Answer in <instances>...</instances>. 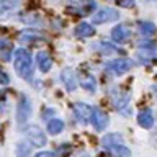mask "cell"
<instances>
[{
    "label": "cell",
    "instance_id": "obj_5",
    "mask_svg": "<svg viewBox=\"0 0 157 157\" xmlns=\"http://www.w3.org/2000/svg\"><path fill=\"white\" fill-rule=\"evenodd\" d=\"M31 115V105H29V98L26 95H20L18 108H17V120L20 124L26 123V120Z\"/></svg>",
    "mask_w": 157,
    "mask_h": 157
},
{
    "label": "cell",
    "instance_id": "obj_6",
    "mask_svg": "<svg viewBox=\"0 0 157 157\" xmlns=\"http://www.w3.org/2000/svg\"><path fill=\"white\" fill-rule=\"evenodd\" d=\"M90 121H92V124L97 131H103L108 126V121L110 120H108V115L103 110H100V108H93Z\"/></svg>",
    "mask_w": 157,
    "mask_h": 157
},
{
    "label": "cell",
    "instance_id": "obj_24",
    "mask_svg": "<svg viewBox=\"0 0 157 157\" xmlns=\"http://www.w3.org/2000/svg\"><path fill=\"white\" fill-rule=\"evenodd\" d=\"M152 90H154V93L157 95V87H152Z\"/></svg>",
    "mask_w": 157,
    "mask_h": 157
},
{
    "label": "cell",
    "instance_id": "obj_13",
    "mask_svg": "<svg viewBox=\"0 0 157 157\" xmlns=\"http://www.w3.org/2000/svg\"><path fill=\"white\" fill-rule=\"evenodd\" d=\"M74 34H75L77 38H80V39L90 38V36L95 34V28H93L92 25H88V23H78L75 26V29H74Z\"/></svg>",
    "mask_w": 157,
    "mask_h": 157
},
{
    "label": "cell",
    "instance_id": "obj_3",
    "mask_svg": "<svg viewBox=\"0 0 157 157\" xmlns=\"http://www.w3.org/2000/svg\"><path fill=\"white\" fill-rule=\"evenodd\" d=\"M26 137H28V141H29V144H33V146H38V147H43V146H46V134L41 131V128L39 126H28L26 128Z\"/></svg>",
    "mask_w": 157,
    "mask_h": 157
},
{
    "label": "cell",
    "instance_id": "obj_12",
    "mask_svg": "<svg viewBox=\"0 0 157 157\" xmlns=\"http://www.w3.org/2000/svg\"><path fill=\"white\" fill-rule=\"evenodd\" d=\"M137 123H139V126L144 128V129H151V128L154 126V115H152V111L151 110L139 111V115H137Z\"/></svg>",
    "mask_w": 157,
    "mask_h": 157
},
{
    "label": "cell",
    "instance_id": "obj_1",
    "mask_svg": "<svg viewBox=\"0 0 157 157\" xmlns=\"http://www.w3.org/2000/svg\"><path fill=\"white\" fill-rule=\"evenodd\" d=\"M13 66L17 74L21 78H25L28 82L33 78V59L28 49L20 48L13 52Z\"/></svg>",
    "mask_w": 157,
    "mask_h": 157
},
{
    "label": "cell",
    "instance_id": "obj_9",
    "mask_svg": "<svg viewBox=\"0 0 157 157\" xmlns=\"http://www.w3.org/2000/svg\"><path fill=\"white\" fill-rule=\"evenodd\" d=\"M61 78H62V83L66 85V88L69 92H74L77 88V77H75L72 69H64L61 72Z\"/></svg>",
    "mask_w": 157,
    "mask_h": 157
},
{
    "label": "cell",
    "instance_id": "obj_15",
    "mask_svg": "<svg viewBox=\"0 0 157 157\" xmlns=\"http://www.w3.org/2000/svg\"><path fill=\"white\" fill-rule=\"evenodd\" d=\"M48 131H49V134H52V136L62 132L64 131V121L59 120V118H52V120L48 123Z\"/></svg>",
    "mask_w": 157,
    "mask_h": 157
},
{
    "label": "cell",
    "instance_id": "obj_18",
    "mask_svg": "<svg viewBox=\"0 0 157 157\" xmlns=\"http://www.w3.org/2000/svg\"><path fill=\"white\" fill-rule=\"evenodd\" d=\"M80 85L85 88V90L92 92V93L97 90V82H95V78H93V77H83L80 80Z\"/></svg>",
    "mask_w": 157,
    "mask_h": 157
},
{
    "label": "cell",
    "instance_id": "obj_10",
    "mask_svg": "<svg viewBox=\"0 0 157 157\" xmlns=\"http://www.w3.org/2000/svg\"><path fill=\"white\" fill-rule=\"evenodd\" d=\"M101 144L106 147V149H113V147H118L121 144H124L123 141V136L118 134V132H110V134H105L101 139Z\"/></svg>",
    "mask_w": 157,
    "mask_h": 157
},
{
    "label": "cell",
    "instance_id": "obj_4",
    "mask_svg": "<svg viewBox=\"0 0 157 157\" xmlns=\"http://www.w3.org/2000/svg\"><path fill=\"white\" fill-rule=\"evenodd\" d=\"M132 67V61L131 59H115V61H110L106 64V69L110 72H113L115 75H123V74H126L128 71H131Z\"/></svg>",
    "mask_w": 157,
    "mask_h": 157
},
{
    "label": "cell",
    "instance_id": "obj_7",
    "mask_svg": "<svg viewBox=\"0 0 157 157\" xmlns=\"http://www.w3.org/2000/svg\"><path fill=\"white\" fill-rule=\"evenodd\" d=\"M74 113L77 116V121L80 124H85V123L90 121L92 118V108L87 105V103H75L74 105Z\"/></svg>",
    "mask_w": 157,
    "mask_h": 157
},
{
    "label": "cell",
    "instance_id": "obj_23",
    "mask_svg": "<svg viewBox=\"0 0 157 157\" xmlns=\"http://www.w3.org/2000/svg\"><path fill=\"white\" fill-rule=\"evenodd\" d=\"M34 157H56V154L51 152V151H41V152H38Z\"/></svg>",
    "mask_w": 157,
    "mask_h": 157
},
{
    "label": "cell",
    "instance_id": "obj_19",
    "mask_svg": "<svg viewBox=\"0 0 157 157\" xmlns=\"http://www.w3.org/2000/svg\"><path fill=\"white\" fill-rule=\"evenodd\" d=\"M110 152L113 155H118V157H131V151L128 149L124 144H121L118 147H113V149H110Z\"/></svg>",
    "mask_w": 157,
    "mask_h": 157
},
{
    "label": "cell",
    "instance_id": "obj_25",
    "mask_svg": "<svg viewBox=\"0 0 157 157\" xmlns=\"http://www.w3.org/2000/svg\"><path fill=\"white\" fill-rule=\"evenodd\" d=\"M155 78H157V75H155Z\"/></svg>",
    "mask_w": 157,
    "mask_h": 157
},
{
    "label": "cell",
    "instance_id": "obj_22",
    "mask_svg": "<svg viewBox=\"0 0 157 157\" xmlns=\"http://www.w3.org/2000/svg\"><path fill=\"white\" fill-rule=\"evenodd\" d=\"M8 83H10L8 75H7L3 71H0V85H8Z\"/></svg>",
    "mask_w": 157,
    "mask_h": 157
},
{
    "label": "cell",
    "instance_id": "obj_17",
    "mask_svg": "<svg viewBox=\"0 0 157 157\" xmlns=\"http://www.w3.org/2000/svg\"><path fill=\"white\" fill-rule=\"evenodd\" d=\"M15 152H17V157H29L31 155V147H29V144H26V142L20 141V142H17Z\"/></svg>",
    "mask_w": 157,
    "mask_h": 157
},
{
    "label": "cell",
    "instance_id": "obj_21",
    "mask_svg": "<svg viewBox=\"0 0 157 157\" xmlns=\"http://www.w3.org/2000/svg\"><path fill=\"white\" fill-rule=\"evenodd\" d=\"M115 2L123 8H131L132 5H134V0H115Z\"/></svg>",
    "mask_w": 157,
    "mask_h": 157
},
{
    "label": "cell",
    "instance_id": "obj_2",
    "mask_svg": "<svg viewBox=\"0 0 157 157\" xmlns=\"http://www.w3.org/2000/svg\"><path fill=\"white\" fill-rule=\"evenodd\" d=\"M120 18V13L115 8L105 7L101 10H98L92 15V25H101V23H108V21H115Z\"/></svg>",
    "mask_w": 157,
    "mask_h": 157
},
{
    "label": "cell",
    "instance_id": "obj_14",
    "mask_svg": "<svg viewBox=\"0 0 157 157\" xmlns=\"http://www.w3.org/2000/svg\"><path fill=\"white\" fill-rule=\"evenodd\" d=\"M38 39H43V34L33 31V29H25V31L20 33V41L21 43H34Z\"/></svg>",
    "mask_w": 157,
    "mask_h": 157
},
{
    "label": "cell",
    "instance_id": "obj_16",
    "mask_svg": "<svg viewBox=\"0 0 157 157\" xmlns=\"http://www.w3.org/2000/svg\"><path fill=\"white\" fill-rule=\"evenodd\" d=\"M137 29H139V33L142 36H152L157 28H155V25L151 23V21H139L137 23Z\"/></svg>",
    "mask_w": 157,
    "mask_h": 157
},
{
    "label": "cell",
    "instance_id": "obj_8",
    "mask_svg": "<svg viewBox=\"0 0 157 157\" xmlns=\"http://www.w3.org/2000/svg\"><path fill=\"white\" fill-rule=\"evenodd\" d=\"M129 38H131V31L128 29L126 25H118V26H115L111 29V39L118 44L126 43Z\"/></svg>",
    "mask_w": 157,
    "mask_h": 157
},
{
    "label": "cell",
    "instance_id": "obj_20",
    "mask_svg": "<svg viewBox=\"0 0 157 157\" xmlns=\"http://www.w3.org/2000/svg\"><path fill=\"white\" fill-rule=\"evenodd\" d=\"M98 46L101 48V52H103V54H111V52H116V48H115V46H111V44H108V43H100Z\"/></svg>",
    "mask_w": 157,
    "mask_h": 157
},
{
    "label": "cell",
    "instance_id": "obj_11",
    "mask_svg": "<svg viewBox=\"0 0 157 157\" xmlns=\"http://www.w3.org/2000/svg\"><path fill=\"white\" fill-rule=\"evenodd\" d=\"M36 66L41 72H48L49 69L52 67V59L49 56V52L41 51V52L36 54Z\"/></svg>",
    "mask_w": 157,
    "mask_h": 157
}]
</instances>
